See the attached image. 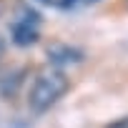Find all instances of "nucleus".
Returning <instances> with one entry per match:
<instances>
[{
    "label": "nucleus",
    "mask_w": 128,
    "mask_h": 128,
    "mask_svg": "<svg viewBox=\"0 0 128 128\" xmlns=\"http://www.w3.org/2000/svg\"><path fill=\"white\" fill-rule=\"evenodd\" d=\"M68 90H70V78L63 70H58V68L43 70V73L35 76V80L28 88V108L38 116L48 113Z\"/></svg>",
    "instance_id": "1"
},
{
    "label": "nucleus",
    "mask_w": 128,
    "mask_h": 128,
    "mask_svg": "<svg viewBox=\"0 0 128 128\" xmlns=\"http://www.w3.org/2000/svg\"><path fill=\"white\" fill-rule=\"evenodd\" d=\"M10 40L18 48H30L40 40V30L35 23H25V20H15L10 28Z\"/></svg>",
    "instance_id": "2"
},
{
    "label": "nucleus",
    "mask_w": 128,
    "mask_h": 128,
    "mask_svg": "<svg viewBox=\"0 0 128 128\" xmlns=\"http://www.w3.org/2000/svg\"><path fill=\"white\" fill-rule=\"evenodd\" d=\"M83 58H86L83 50L70 48L66 43H58V45H50L48 48V60L53 63V66H76V63H80Z\"/></svg>",
    "instance_id": "3"
},
{
    "label": "nucleus",
    "mask_w": 128,
    "mask_h": 128,
    "mask_svg": "<svg viewBox=\"0 0 128 128\" xmlns=\"http://www.w3.org/2000/svg\"><path fill=\"white\" fill-rule=\"evenodd\" d=\"M103 128H128V116H123V118H116V120L106 123Z\"/></svg>",
    "instance_id": "4"
},
{
    "label": "nucleus",
    "mask_w": 128,
    "mask_h": 128,
    "mask_svg": "<svg viewBox=\"0 0 128 128\" xmlns=\"http://www.w3.org/2000/svg\"><path fill=\"white\" fill-rule=\"evenodd\" d=\"M5 48H8V43H5L3 35H0V60H3V55H5Z\"/></svg>",
    "instance_id": "5"
},
{
    "label": "nucleus",
    "mask_w": 128,
    "mask_h": 128,
    "mask_svg": "<svg viewBox=\"0 0 128 128\" xmlns=\"http://www.w3.org/2000/svg\"><path fill=\"white\" fill-rule=\"evenodd\" d=\"M83 3H98V0H83Z\"/></svg>",
    "instance_id": "6"
},
{
    "label": "nucleus",
    "mask_w": 128,
    "mask_h": 128,
    "mask_svg": "<svg viewBox=\"0 0 128 128\" xmlns=\"http://www.w3.org/2000/svg\"><path fill=\"white\" fill-rule=\"evenodd\" d=\"M0 15H3V3H0Z\"/></svg>",
    "instance_id": "7"
},
{
    "label": "nucleus",
    "mask_w": 128,
    "mask_h": 128,
    "mask_svg": "<svg viewBox=\"0 0 128 128\" xmlns=\"http://www.w3.org/2000/svg\"><path fill=\"white\" fill-rule=\"evenodd\" d=\"M126 8H128V0H126Z\"/></svg>",
    "instance_id": "8"
}]
</instances>
